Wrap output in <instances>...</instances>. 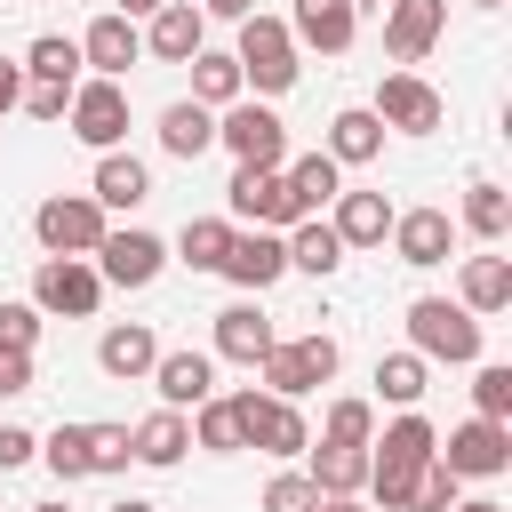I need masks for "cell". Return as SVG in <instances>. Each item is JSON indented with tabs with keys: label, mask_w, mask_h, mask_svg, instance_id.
I'll use <instances>...</instances> for the list:
<instances>
[{
	"label": "cell",
	"mask_w": 512,
	"mask_h": 512,
	"mask_svg": "<svg viewBox=\"0 0 512 512\" xmlns=\"http://www.w3.org/2000/svg\"><path fill=\"white\" fill-rule=\"evenodd\" d=\"M432 448H440V432H432L416 408H400V416L368 440V496H376L384 512H408V504H416V472L432 464Z\"/></svg>",
	"instance_id": "1"
},
{
	"label": "cell",
	"mask_w": 512,
	"mask_h": 512,
	"mask_svg": "<svg viewBox=\"0 0 512 512\" xmlns=\"http://www.w3.org/2000/svg\"><path fill=\"white\" fill-rule=\"evenodd\" d=\"M232 56H240V88H256V96H288L296 72H304V64H296L304 48L288 40V16H264V8L240 16V48H232Z\"/></svg>",
	"instance_id": "2"
},
{
	"label": "cell",
	"mask_w": 512,
	"mask_h": 512,
	"mask_svg": "<svg viewBox=\"0 0 512 512\" xmlns=\"http://www.w3.org/2000/svg\"><path fill=\"white\" fill-rule=\"evenodd\" d=\"M408 352L448 360V368H472L480 360V320L464 304H448V296H416L408 304Z\"/></svg>",
	"instance_id": "3"
},
{
	"label": "cell",
	"mask_w": 512,
	"mask_h": 512,
	"mask_svg": "<svg viewBox=\"0 0 512 512\" xmlns=\"http://www.w3.org/2000/svg\"><path fill=\"white\" fill-rule=\"evenodd\" d=\"M336 336H272V352L256 360V376H264V392H280V400H304V392H320L328 376H336Z\"/></svg>",
	"instance_id": "4"
},
{
	"label": "cell",
	"mask_w": 512,
	"mask_h": 512,
	"mask_svg": "<svg viewBox=\"0 0 512 512\" xmlns=\"http://www.w3.org/2000/svg\"><path fill=\"white\" fill-rule=\"evenodd\" d=\"M216 144H224L240 168H280V160H288V120H280L272 104L240 96V104L216 112Z\"/></svg>",
	"instance_id": "5"
},
{
	"label": "cell",
	"mask_w": 512,
	"mask_h": 512,
	"mask_svg": "<svg viewBox=\"0 0 512 512\" xmlns=\"http://www.w3.org/2000/svg\"><path fill=\"white\" fill-rule=\"evenodd\" d=\"M104 232H112V216H104L88 192H48V200L32 208V240H40L48 256H96Z\"/></svg>",
	"instance_id": "6"
},
{
	"label": "cell",
	"mask_w": 512,
	"mask_h": 512,
	"mask_svg": "<svg viewBox=\"0 0 512 512\" xmlns=\"http://www.w3.org/2000/svg\"><path fill=\"white\" fill-rule=\"evenodd\" d=\"M32 304H40L48 320H96V304H104V272H96L88 256H40V272H32Z\"/></svg>",
	"instance_id": "7"
},
{
	"label": "cell",
	"mask_w": 512,
	"mask_h": 512,
	"mask_svg": "<svg viewBox=\"0 0 512 512\" xmlns=\"http://www.w3.org/2000/svg\"><path fill=\"white\" fill-rule=\"evenodd\" d=\"M232 408H240V432H248V448H264V456H304L312 448V424H304V408L296 400H280V392H232Z\"/></svg>",
	"instance_id": "8"
},
{
	"label": "cell",
	"mask_w": 512,
	"mask_h": 512,
	"mask_svg": "<svg viewBox=\"0 0 512 512\" xmlns=\"http://www.w3.org/2000/svg\"><path fill=\"white\" fill-rule=\"evenodd\" d=\"M64 128H72L88 152H120V144H128V88H120V80H104V72H96V80H80V88H72V104H64Z\"/></svg>",
	"instance_id": "9"
},
{
	"label": "cell",
	"mask_w": 512,
	"mask_h": 512,
	"mask_svg": "<svg viewBox=\"0 0 512 512\" xmlns=\"http://www.w3.org/2000/svg\"><path fill=\"white\" fill-rule=\"evenodd\" d=\"M96 272H104V288H152L160 272H168V240L160 232H144V224H112L104 240H96V256H88Z\"/></svg>",
	"instance_id": "10"
},
{
	"label": "cell",
	"mask_w": 512,
	"mask_h": 512,
	"mask_svg": "<svg viewBox=\"0 0 512 512\" xmlns=\"http://www.w3.org/2000/svg\"><path fill=\"white\" fill-rule=\"evenodd\" d=\"M368 112H376L384 128H400V136H432V128L448 120V96H440L424 72H408V64H400V72H384V80H376V104H368Z\"/></svg>",
	"instance_id": "11"
},
{
	"label": "cell",
	"mask_w": 512,
	"mask_h": 512,
	"mask_svg": "<svg viewBox=\"0 0 512 512\" xmlns=\"http://www.w3.org/2000/svg\"><path fill=\"white\" fill-rule=\"evenodd\" d=\"M224 208H232V224H272V232L304 224V208H296V192H288V176H280V168H240V160H232Z\"/></svg>",
	"instance_id": "12"
},
{
	"label": "cell",
	"mask_w": 512,
	"mask_h": 512,
	"mask_svg": "<svg viewBox=\"0 0 512 512\" xmlns=\"http://www.w3.org/2000/svg\"><path fill=\"white\" fill-rule=\"evenodd\" d=\"M432 456H440L456 480H496V472H512V424H496V416H464Z\"/></svg>",
	"instance_id": "13"
},
{
	"label": "cell",
	"mask_w": 512,
	"mask_h": 512,
	"mask_svg": "<svg viewBox=\"0 0 512 512\" xmlns=\"http://www.w3.org/2000/svg\"><path fill=\"white\" fill-rule=\"evenodd\" d=\"M232 288H248V296H264L280 272H288V232H272V224H232V248H224V264H216Z\"/></svg>",
	"instance_id": "14"
},
{
	"label": "cell",
	"mask_w": 512,
	"mask_h": 512,
	"mask_svg": "<svg viewBox=\"0 0 512 512\" xmlns=\"http://www.w3.org/2000/svg\"><path fill=\"white\" fill-rule=\"evenodd\" d=\"M392 256L408 264V272H432V264H448V248H456V224H448V208H392Z\"/></svg>",
	"instance_id": "15"
},
{
	"label": "cell",
	"mask_w": 512,
	"mask_h": 512,
	"mask_svg": "<svg viewBox=\"0 0 512 512\" xmlns=\"http://www.w3.org/2000/svg\"><path fill=\"white\" fill-rule=\"evenodd\" d=\"M208 48V16L192 8V0H160L152 16H144V56L152 64H192Z\"/></svg>",
	"instance_id": "16"
},
{
	"label": "cell",
	"mask_w": 512,
	"mask_h": 512,
	"mask_svg": "<svg viewBox=\"0 0 512 512\" xmlns=\"http://www.w3.org/2000/svg\"><path fill=\"white\" fill-rule=\"evenodd\" d=\"M288 40L320 48V56H344L360 40V0H296L288 8Z\"/></svg>",
	"instance_id": "17"
},
{
	"label": "cell",
	"mask_w": 512,
	"mask_h": 512,
	"mask_svg": "<svg viewBox=\"0 0 512 512\" xmlns=\"http://www.w3.org/2000/svg\"><path fill=\"white\" fill-rule=\"evenodd\" d=\"M144 56V24L136 16H120V8H104L88 32H80V64H96L104 80H128V64Z\"/></svg>",
	"instance_id": "18"
},
{
	"label": "cell",
	"mask_w": 512,
	"mask_h": 512,
	"mask_svg": "<svg viewBox=\"0 0 512 512\" xmlns=\"http://www.w3.org/2000/svg\"><path fill=\"white\" fill-rule=\"evenodd\" d=\"M440 32H448V0H392V8H384V48H392L400 64L432 56Z\"/></svg>",
	"instance_id": "19"
},
{
	"label": "cell",
	"mask_w": 512,
	"mask_h": 512,
	"mask_svg": "<svg viewBox=\"0 0 512 512\" xmlns=\"http://www.w3.org/2000/svg\"><path fill=\"white\" fill-rule=\"evenodd\" d=\"M88 200H96L104 216H128V208H144V200H152V168H144L136 152H96Z\"/></svg>",
	"instance_id": "20"
},
{
	"label": "cell",
	"mask_w": 512,
	"mask_h": 512,
	"mask_svg": "<svg viewBox=\"0 0 512 512\" xmlns=\"http://www.w3.org/2000/svg\"><path fill=\"white\" fill-rule=\"evenodd\" d=\"M152 392H160V408H200L216 392V352H160Z\"/></svg>",
	"instance_id": "21"
},
{
	"label": "cell",
	"mask_w": 512,
	"mask_h": 512,
	"mask_svg": "<svg viewBox=\"0 0 512 512\" xmlns=\"http://www.w3.org/2000/svg\"><path fill=\"white\" fill-rule=\"evenodd\" d=\"M152 360H160V336H152L144 320H120V328H104V336H96V368H104L112 384L152 376Z\"/></svg>",
	"instance_id": "22"
},
{
	"label": "cell",
	"mask_w": 512,
	"mask_h": 512,
	"mask_svg": "<svg viewBox=\"0 0 512 512\" xmlns=\"http://www.w3.org/2000/svg\"><path fill=\"white\" fill-rule=\"evenodd\" d=\"M272 320H264V304H224L216 312V360H240V368H256L264 352H272Z\"/></svg>",
	"instance_id": "23"
},
{
	"label": "cell",
	"mask_w": 512,
	"mask_h": 512,
	"mask_svg": "<svg viewBox=\"0 0 512 512\" xmlns=\"http://www.w3.org/2000/svg\"><path fill=\"white\" fill-rule=\"evenodd\" d=\"M336 168H368L376 152H384V120L368 112V104H344L336 120H328V144H320Z\"/></svg>",
	"instance_id": "24"
},
{
	"label": "cell",
	"mask_w": 512,
	"mask_h": 512,
	"mask_svg": "<svg viewBox=\"0 0 512 512\" xmlns=\"http://www.w3.org/2000/svg\"><path fill=\"white\" fill-rule=\"evenodd\" d=\"M328 208H336L328 224H336L344 248H384V232H392V200L384 192H336Z\"/></svg>",
	"instance_id": "25"
},
{
	"label": "cell",
	"mask_w": 512,
	"mask_h": 512,
	"mask_svg": "<svg viewBox=\"0 0 512 512\" xmlns=\"http://www.w3.org/2000/svg\"><path fill=\"white\" fill-rule=\"evenodd\" d=\"M456 304H464L472 320H488V312H512V256H464Z\"/></svg>",
	"instance_id": "26"
},
{
	"label": "cell",
	"mask_w": 512,
	"mask_h": 512,
	"mask_svg": "<svg viewBox=\"0 0 512 512\" xmlns=\"http://www.w3.org/2000/svg\"><path fill=\"white\" fill-rule=\"evenodd\" d=\"M128 448H136V464H152V472L184 464V448H192V424H184V408H152L144 424H128Z\"/></svg>",
	"instance_id": "27"
},
{
	"label": "cell",
	"mask_w": 512,
	"mask_h": 512,
	"mask_svg": "<svg viewBox=\"0 0 512 512\" xmlns=\"http://www.w3.org/2000/svg\"><path fill=\"white\" fill-rule=\"evenodd\" d=\"M208 144H216V112L192 104V96H176V104L160 112V152H168V160H200Z\"/></svg>",
	"instance_id": "28"
},
{
	"label": "cell",
	"mask_w": 512,
	"mask_h": 512,
	"mask_svg": "<svg viewBox=\"0 0 512 512\" xmlns=\"http://www.w3.org/2000/svg\"><path fill=\"white\" fill-rule=\"evenodd\" d=\"M344 256H352V248L336 240V224H328V216H304V224H288V272H312V280H328Z\"/></svg>",
	"instance_id": "29"
},
{
	"label": "cell",
	"mask_w": 512,
	"mask_h": 512,
	"mask_svg": "<svg viewBox=\"0 0 512 512\" xmlns=\"http://www.w3.org/2000/svg\"><path fill=\"white\" fill-rule=\"evenodd\" d=\"M184 424H192V448H208V456H240V448H248L232 392H208L200 408H184Z\"/></svg>",
	"instance_id": "30"
},
{
	"label": "cell",
	"mask_w": 512,
	"mask_h": 512,
	"mask_svg": "<svg viewBox=\"0 0 512 512\" xmlns=\"http://www.w3.org/2000/svg\"><path fill=\"white\" fill-rule=\"evenodd\" d=\"M280 176H288V192H296L304 216H320V208L344 192V168H336L328 152H296V160H280Z\"/></svg>",
	"instance_id": "31"
},
{
	"label": "cell",
	"mask_w": 512,
	"mask_h": 512,
	"mask_svg": "<svg viewBox=\"0 0 512 512\" xmlns=\"http://www.w3.org/2000/svg\"><path fill=\"white\" fill-rule=\"evenodd\" d=\"M304 456H312L304 472H312L320 496H360V488H368V448H328V440H312Z\"/></svg>",
	"instance_id": "32"
},
{
	"label": "cell",
	"mask_w": 512,
	"mask_h": 512,
	"mask_svg": "<svg viewBox=\"0 0 512 512\" xmlns=\"http://www.w3.org/2000/svg\"><path fill=\"white\" fill-rule=\"evenodd\" d=\"M248 88H240V56L232 48H200L192 56V104H208V112H224V104H240Z\"/></svg>",
	"instance_id": "33"
},
{
	"label": "cell",
	"mask_w": 512,
	"mask_h": 512,
	"mask_svg": "<svg viewBox=\"0 0 512 512\" xmlns=\"http://www.w3.org/2000/svg\"><path fill=\"white\" fill-rule=\"evenodd\" d=\"M424 392H432V360H424V352H384V360H376V400L416 408Z\"/></svg>",
	"instance_id": "34"
},
{
	"label": "cell",
	"mask_w": 512,
	"mask_h": 512,
	"mask_svg": "<svg viewBox=\"0 0 512 512\" xmlns=\"http://www.w3.org/2000/svg\"><path fill=\"white\" fill-rule=\"evenodd\" d=\"M224 248H232V216H184V232H176V264L216 272V264H224Z\"/></svg>",
	"instance_id": "35"
},
{
	"label": "cell",
	"mask_w": 512,
	"mask_h": 512,
	"mask_svg": "<svg viewBox=\"0 0 512 512\" xmlns=\"http://www.w3.org/2000/svg\"><path fill=\"white\" fill-rule=\"evenodd\" d=\"M464 232H472V240H504V232H512V192L480 176V184L464 192Z\"/></svg>",
	"instance_id": "36"
},
{
	"label": "cell",
	"mask_w": 512,
	"mask_h": 512,
	"mask_svg": "<svg viewBox=\"0 0 512 512\" xmlns=\"http://www.w3.org/2000/svg\"><path fill=\"white\" fill-rule=\"evenodd\" d=\"M24 80H80V40H64V32H40L32 48H24Z\"/></svg>",
	"instance_id": "37"
},
{
	"label": "cell",
	"mask_w": 512,
	"mask_h": 512,
	"mask_svg": "<svg viewBox=\"0 0 512 512\" xmlns=\"http://www.w3.org/2000/svg\"><path fill=\"white\" fill-rule=\"evenodd\" d=\"M320 440H328V448H368V440H376V408H368V400H352V392H344V400H328Z\"/></svg>",
	"instance_id": "38"
},
{
	"label": "cell",
	"mask_w": 512,
	"mask_h": 512,
	"mask_svg": "<svg viewBox=\"0 0 512 512\" xmlns=\"http://www.w3.org/2000/svg\"><path fill=\"white\" fill-rule=\"evenodd\" d=\"M40 464H48L56 480H88V424H56V432L40 440Z\"/></svg>",
	"instance_id": "39"
},
{
	"label": "cell",
	"mask_w": 512,
	"mask_h": 512,
	"mask_svg": "<svg viewBox=\"0 0 512 512\" xmlns=\"http://www.w3.org/2000/svg\"><path fill=\"white\" fill-rule=\"evenodd\" d=\"M472 416H496V424H512V368H504V360H488V368L472 376Z\"/></svg>",
	"instance_id": "40"
},
{
	"label": "cell",
	"mask_w": 512,
	"mask_h": 512,
	"mask_svg": "<svg viewBox=\"0 0 512 512\" xmlns=\"http://www.w3.org/2000/svg\"><path fill=\"white\" fill-rule=\"evenodd\" d=\"M136 448H128V424H88V480L96 472H128Z\"/></svg>",
	"instance_id": "41"
},
{
	"label": "cell",
	"mask_w": 512,
	"mask_h": 512,
	"mask_svg": "<svg viewBox=\"0 0 512 512\" xmlns=\"http://www.w3.org/2000/svg\"><path fill=\"white\" fill-rule=\"evenodd\" d=\"M40 320H48V312H40L32 296H24V304L0 296V352H32V344H40Z\"/></svg>",
	"instance_id": "42"
},
{
	"label": "cell",
	"mask_w": 512,
	"mask_h": 512,
	"mask_svg": "<svg viewBox=\"0 0 512 512\" xmlns=\"http://www.w3.org/2000/svg\"><path fill=\"white\" fill-rule=\"evenodd\" d=\"M456 496H464V480H456V472H448V464L432 456V464L416 472V504H408V512H448Z\"/></svg>",
	"instance_id": "43"
},
{
	"label": "cell",
	"mask_w": 512,
	"mask_h": 512,
	"mask_svg": "<svg viewBox=\"0 0 512 512\" xmlns=\"http://www.w3.org/2000/svg\"><path fill=\"white\" fill-rule=\"evenodd\" d=\"M312 504H320L312 472H272V488H264V512H312Z\"/></svg>",
	"instance_id": "44"
},
{
	"label": "cell",
	"mask_w": 512,
	"mask_h": 512,
	"mask_svg": "<svg viewBox=\"0 0 512 512\" xmlns=\"http://www.w3.org/2000/svg\"><path fill=\"white\" fill-rule=\"evenodd\" d=\"M72 88H80V80H72ZM72 88H64V80H24V104H16V112H32V120H64Z\"/></svg>",
	"instance_id": "45"
},
{
	"label": "cell",
	"mask_w": 512,
	"mask_h": 512,
	"mask_svg": "<svg viewBox=\"0 0 512 512\" xmlns=\"http://www.w3.org/2000/svg\"><path fill=\"white\" fill-rule=\"evenodd\" d=\"M40 456V432H24V424H0V472H16V464H32Z\"/></svg>",
	"instance_id": "46"
},
{
	"label": "cell",
	"mask_w": 512,
	"mask_h": 512,
	"mask_svg": "<svg viewBox=\"0 0 512 512\" xmlns=\"http://www.w3.org/2000/svg\"><path fill=\"white\" fill-rule=\"evenodd\" d=\"M32 392V352H0V400Z\"/></svg>",
	"instance_id": "47"
},
{
	"label": "cell",
	"mask_w": 512,
	"mask_h": 512,
	"mask_svg": "<svg viewBox=\"0 0 512 512\" xmlns=\"http://www.w3.org/2000/svg\"><path fill=\"white\" fill-rule=\"evenodd\" d=\"M24 104V64H0V120Z\"/></svg>",
	"instance_id": "48"
},
{
	"label": "cell",
	"mask_w": 512,
	"mask_h": 512,
	"mask_svg": "<svg viewBox=\"0 0 512 512\" xmlns=\"http://www.w3.org/2000/svg\"><path fill=\"white\" fill-rule=\"evenodd\" d=\"M200 16H224V24H240V16H256V0H200Z\"/></svg>",
	"instance_id": "49"
},
{
	"label": "cell",
	"mask_w": 512,
	"mask_h": 512,
	"mask_svg": "<svg viewBox=\"0 0 512 512\" xmlns=\"http://www.w3.org/2000/svg\"><path fill=\"white\" fill-rule=\"evenodd\" d=\"M312 512H368V504H360V496H320Z\"/></svg>",
	"instance_id": "50"
},
{
	"label": "cell",
	"mask_w": 512,
	"mask_h": 512,
	"mask_svg": "<svg viewBox=\"0 0 512 512\" xmlns=\"http://www.w3.org/2000/svg\"><path fill=\"white\" fill-rule=\"evenodd\" d=\"M448 512H504V504H496V496H456Z\"/></svg>",
	"instance_id": "51"
},
{
	"label": "cell",
	"mask_w": 512,
	"mask_h": 512,
	"mask_svg": "<svg viewBox=\"0 0 512 512\" xmlns=\"http://www.w3.org/2000/svg\"><path fill=\"white\" fill-rule=\"evenodd\" d=\"M152 8H160V0H120V16H136V24H144Z\"/></svg>",
	"instance_id": "52"
},
{
	"label": "cell",
	"mask_w": 512,
	"mask_h": 512,
	"mask_svg": "<svg viewBox=\"0 0 512 512\" xmlns=\"http://www.w3.org/2000/svg\"><path fill=\"white\" fill-rule=\"evenodd\" d=\"M112 512H160V504H144V496H120V504H112Z\"/></svg>",
	"instance_id": "53"
},
{
	"label": "cell",
	"mask_w": 512,
	"mask_h": 512,
	"mask_svg": "<svg viewBox=\"0 0 512 512\" xmlns=\"http://www.w3.org/2000/svg\"><path fill=\"white\" fill-rule=\"evenodd\" d=\"M32 512H72V504H64V496H56V504H32Z\"/></svg>",
	"instance_id": "54"
},
{
	"label": "cell",
	"mask_w": 512,
	"mask_h": 512,
	"mask_svg": "<svg viewBox=\"0 0 512 512\" xmlns=\"http://www.w3.org/2000/svg\"><path fill=\"white\" fill-rule=\"evenodd\" d=\"M472 8H504V0H472Z\"/></svg>",
	"instance_id": "55"
}]
</instances>
